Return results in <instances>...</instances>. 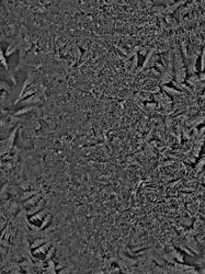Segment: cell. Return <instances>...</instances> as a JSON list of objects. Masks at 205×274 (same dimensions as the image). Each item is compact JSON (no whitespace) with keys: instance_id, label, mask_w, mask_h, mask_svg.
I'll list each match as a JSON object with an SVG mask.
<instances>
[{"instance_id":"1","label":"cell","mask_w":205,"mask_h":274,"mask_svg":"<svg viewBox=\"0 0 205 274\" xmlns=\"http://www.w3.org/2000/svg\"><path fill=\"white\" fill-rule=\"evenodd\" d=\"M201 55H202V57H201V72H203V70H204V66H205V49L203 48L202 49V53H201Z\"/></svg>"}]
</instances>
